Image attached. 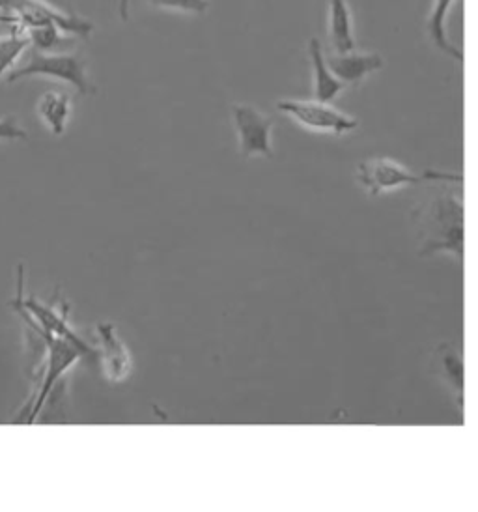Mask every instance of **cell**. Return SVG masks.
<instances>
[{
    "mask_svg": "<svg viewBox=\"0 0 478 512\" xmlns=\"http://www.w3.org/2000/svg\"><path fill=\"white\" fill-rule=\"evenodd\" d=\"M25 4V0H0V23L12 15Z\"/></svg>",
    "mask_w": 478,
    "mask_h": 512,
    "instance_id": "obj_20",
    "label": "cell"
},
{
    "mask_svg": "<svg viewBox=\"0 0 478 512\" xmlns=\"http://www.w3.org/2000/svg\"><path fill=\"white\" fill-rule=\"evenodd\" d=\"M437 361H439V374L443 382L450 389V395L464 412L465 404V365L464 357L458 348H454L450 342L439 344L436 350Z\"/></svg>",
    "mask_w": 478,
    "mask_h": 512,
    "instance_id": "obj_12",
    "label": "cell"
},
{
    "mask_svg": "<svg viewBox=\"0 0 478 512\" xmlns=\"http://www.w3.org/2000/svg\"><path fill=\"white\" fill-rule=\"evenodd\" d=\"M23 277H25V271L23 268H19L17 271V294L10 301V307L15 309V313L25 320L29 329L49 335V337H58V339L73 342L75 346H79L85 352L86 356H96V348H92V344L83 341V337L68 322L70 307L64 301L60 303V307H55V305L43 303L34 296L27 298L23 294Z\"/></svg>",
    "mask_w": 478,
    "mask_h": 512,
    "instance_id": "obj_2",
    "label": "cell"
},
{
    "mask_svg": "<svg viewBox=\"0 0 478 512\" xmlns=\"http://www.w3.org/2000/svg\"><path fill=\"white\" fill-rule=\"evenodd\" d=\"M27 77H45L60 83H68L83 96L96 94V88L90 83L86 73L85 60L71 53H42L34 49L27 62L17 66L14 72L6 77V81L15 83Z\"/></svg>",
    "mask_w": 478,
    "mask_h": 512,
    "instance_id": "obj_4",
    "label": "cell"
},
{
    "mask_svg": "<svg viewBox=\"0 0 478 512\" xmlns=\"http://www.w3.org/2000/svg\"><path fill=\"white\" fill-rule=\"evenodd\" d=\"M277 109L299 126L314 133H331L340 137L359 128V120L324 101L281 100L277 101Z\"/></svg>",
    "mask_w": 478,
    "mask_h": 512,
    "instance_id": "obj_6",
    "label": "cell"
},
{
    "mask_svg": "<svg viewBox=\"0 0 478 512\" xmlns=\"http://www.w3.org/2000/svg\"><path fill=\"white\" fill-rule=\"evenodd\" d=\"M329 38L335 53L357 51L348 0H329Z\"/></svg>",
    "mask_w": 478,
    "mask_h": 512,
    "instance_id": "obj_13",
    "label": "cell"
},
{
    "mask_svg": "<svg viewBox=\"0 0 478 512\" xmlns=\"http://www.w3.org/2000/svg\"><path fill=\"white\" fill-rule=\"evenodd\" d=\"M129 4L131 0H118V14L124 23L129 19Z\"/></svg>",
    "mask_w": 478,
    "mask_h": 512,
    "instance_id": "obj_21",
    "label": "cell"
},
{
    "mask_svg": "<svg viewBox=\"0 0 478 512\" xmlns=\"http://www.w3.org/2000/svg\"><path fill=\"white\" fill-rule=\"evenodd\" d=\"M331 72L337 75L344 85H359L370 73L380 72L383 58L378 53H325Z\"/></svg>",
    "mask_w": 478,
    "mask_h": 512,
    "instance_id": "obj_10",
    "label": "cell"
},
{
    "mask_svg": "<svg viewBox=\"0 0 478 512\" xmlns=\"http://www.w3.org/2000/svg\"><path fill=\"white\" fill-rule=\"evenodd\" d=\"M96 335H98L96 356L101 361L105 378L113 384H122L131 372V354L126 342L120 339L118 331L111 322L99 324Z\"/></svg>",
    "mask_w": 478,
    "mask_h": 512,
    "instance_id": "obj_9",
    "label": "cell"
},
{
    "mask_svg": "<svg viewBox=\"0 0 478 512\" xmlns=\"http://www.w3.org/2000/svg\"><path fill=\"white\" fill-rule=\"evenodd\" d=\"M357 180L363 185L370 197H378L385 191H394L400 187L409 185H421L430 180L439 182H454L464 184V178L460 174H443V172H424L415 174L400 163L387 157H372L366 159L357 167Z\"/></svg>",
    "mask_w": 478,
    "mask_h": 512,
    "instance_id": "obj_5",
    "label": "cell"
},
{
    "mask_svg": "<svg viewBox=\"0 0 478 512\" xmlns=\"http://www.w3.org/2000/svg\"><path fill=\"white\" fill-rule=\"evenodd\" d=\"M38 114L53 135H64L71 116V98L62 90H47L38 100Z\"/></svg>",
    "mask_w": 478,
    "mask_h": 512,
    "instance_id": "obj_15",
    "label": "cell"
},
{
    "mask_svg": "<svg viewBox=\"0 0 478 512\" xmlns=\"http://www.w3.org/2000/svg\"><path fill=\"white\" fill-rule=\"evenodd\" d=\"M419 255H450L460 264L465 258V204L460 191L441 189L417 212Z\"/></svg>",
    "mask_w": 478,
    "mask_h": 512,
    "instance_id": "obj_1",
    "label": "cell"
},
{
    "mask_svg": "<svg viewBox=\"0 0 478 512\" xmlns=\"http://www.w3.org/2000/svg\"><path fill=\"white\" fill-rule=\"evenodd\" d=\"M32 333L42 341L43 348H45V359H43L42 382L36 391V397L34 400H30L29 412H25V415H21L17 419L19 423H27V425H34L38 421V415L42 413L45 402L55 391L58 382L64 378V374H68L83 357H88L73 342L58 339V337H49V335L38 333V331H32Z\"/></svg>",
    "mask_w": 478,
    "mask_h": 512,
    "instance_id": "obj_3",
    "label": "cell"
},
{
    "mask_svg": "<svg viewBox=\"0 0 478 512\" xmlns=\"http://www.w3.org/2000/svg\"><path fill=\"white\" fill-rule=\"evenodd\" d=\"M309 58L314 75V100L333 103L346 90V85L331 72L325 58L324 47L318 38H310Z\"/></svg>",
    "mask_w": 478,
    "mask_h": 512,
    "instance_id": "obj_11",
    "label": "cell"
},
{
    "mask_svg": "<svg viewBox=\"0 0 478 512\" xmlns=\"http://www.w3.org/2000/svg\"><path fill=\"white\" fill-rule=\"evenodd\" d=\"M27 129L21 128L15 116L0 118V141H21L27 139Z\"/></svg>",
    "mask_w": 478,
    "mask_h": 512,
    "instance_id": "obj_19",
    "label": "cell"
},
{
    "mask_svg": "<svg viewBox=\"0 0 478 512\" xmlns=\"http://www.w3.org/2000/svg\"><path fill=\"white\" fill-rule=\"evenodd\" d=\"M452 2L454 0H434L432 12L428 15L426 30H428L430 42L434 43L445 57L456 60L458 64H464V51L458 49L454 43H450L449 36H447V17H449Z\"/></svg>",
    "mask_w": 478,
    "mask_h": 512,
    "instance_id": "obj_14",
    "label": "cell"
},
{
    "mask_svg": "<svg viewBox=\"0 0 478 512\" xmlns=\"http://www.w3.org/2000/svg\"><path fill=\"white\" fill-rule=\"evenodd\" d=\"M232 120L238 133L239 152L243 157H273L271 135L275 122L268 114L253 105L236 103L232 107Z\"/></svg>",
    "mask_w": 478,
    "mask_h": 512,
    "instance_id": "obj_8",
    "label": "cell"
},
{
    "mask_svg": "<svg viewBox=\"0 0 478 512\" xmlns=\"http://www.w3.org/2000/svg\"><path fill=\"white\" fill-rule=\"evenodd\" d=\"M2 23L25 30V32L30 29H38V27H58L62 32H66L70 36H79V38H88L94 30V25L85 17L60 12L47 0H25V4L12 17L4 19Z\"/></svg>",
    "mask_w": 478,
    "mask_h": 512,
    "instance_id": "obj_7",
    "label": "cell"
},
{
    "mask_svg": "<svg viewBox=\"0 0 478 512\" xmlns=\"http://www.w3.org/2000/svg\"><path fill=\"white\" fill-rule=\"evenodd\" d=\"M150 4L161 10H176L185 14L204 15L210 8L208 0H150Z\"/></svg>",
    "mask_w": 478,
    "mask_h": 512,
    "instance_id": "obj_18",
    "label": "cell"
},
{
    "mask_svg": "<svg viewBox=\"0 0 478 512\" xmlns=\"http://www.w3.org/2000/svg\"><path fill=\"white\" fill-rule=\"evenodd\" d=\"M30 45L42 53H68L71 45L75 43L73 36L62 32L58 27H38L27 30Z\"/></svg>",
    "mask_w": 478,
    "mask_h": 512,
    "instance_id": "obj_17",
    "label": "cell"
},
{
    "mask_svg": "<svg viewBox=\"0 0 478 512\" xmlns=\"http://www.w3.org/2000/svg\"><path fill=\"white\" fill-rule=\"evenodd\" d=\"M29 45V34L17 27H12L8 34L0 36V79L14 72Z\"/></svg>",
    "mask_w": 478,
    "mask_h": 512,
    "instance_id": "obj_16",
    "label": "cell"
}]
</instances>
